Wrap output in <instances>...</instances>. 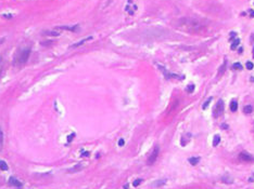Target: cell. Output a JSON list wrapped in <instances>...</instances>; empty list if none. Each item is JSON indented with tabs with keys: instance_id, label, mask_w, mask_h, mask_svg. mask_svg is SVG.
Here are the masks:
<instances>
[{
	"instance_id": "ba28073f",
	"label": "cell",
	"mask_w": 254,
	"mask_h": 189,
	"mask_svg": "<svg viewBox=\"0 0 254 189\" xmlns=\"http://www.w3.org/2000/svg\"><path fill=\"white\" fill-rule=\"evenodd\" d=\"M43 34L45 36H50V37H57L61 35V33H59L58 30H45L43 31Z\"/></svg>"
},
{
	"instance_id": "e0dca14e",
	"label": "cell",
	"mask_w": 254,
	"mask_h": 189,
	"mask_svg": "<svg viewBox=\"0 0 254 189\" xmlns=\"http://www.w3.org/2000/svg\"><path fill=\"white\" fill-rule=\"evenodd\" d=\"M212 99H213V97H212V96H211V97H209L208 99H206V102H205V103L203 104V106H202V109H204V110H205L206 108H208V107H209V105H210V103L212 102Z\"/></svg>"
},
{
	"instance_id": "5bb4252c",
	"label": "cell",
	"mask_w": 254,
	"mask_h": 189,
	"mask_svg": "<svg viewBox=\"0 0 254 189\" xmlns=\"http://www.w3.org/2000/svg\"><path fill=\"white\" fill-rule=\"evenodd\" d=\"M219 143H221V136H219V135H215V136H214V138H213V146L216 147Z\"/></svg>"
},
{
	"instance_id": "6da1fadb",
	"label": "cell",
	"mask_w": 254,
	"mask_h": 189,
	"mask_svg": "<svg viewBox=\"0 0 254 189\" xmlns=\"http://www.w3.org/2000/svg\"><path fill=\"white\" fill-rule=\"evenodd\" d=\"M177 26L187 33H199L205 26V21L197 17H182L177 22Z\"/></svg>"
},
{
	"instance_id": "603a6c76",
	"label": "cell",
	"mask_w": 254,
	"mask_h": 189,
	"mask_svg": "<svg viewBox=\"0 0 254 189\" xmlns=\"http://www.w3.org/2000/svg\"><path fill=\"white\" fill-rule=\"evenodd\" d=\"M245 67H247V69H249V70H251V69H253L254 65H253V63H251V62H248V63H247V64H245Z\"/></svg>"
},
{
	"instance_id": "d6a6232c",
	"label": "cell",
	"mask_w": 254,
	"mask_h": 189,
	"mask_svg": "<svg viewBox=\"0 0 254 189\" xmlns=\"http://www.w3.org/2000/svg\"><path fill=\"white\" fill-rule=\"evenodd\" d=\"M253 57H254V49H253Z\"/></svg>"
},
{
	"instance_id": "484cf974",
	"label": "cell",
	"mask_w": 254,
	"mask_h": 189,
	"mask_svg": "<svg viewBox=\"0 0 254 189\" xmlns=\"http://www.w3.org/2000/svg\"><path fill=\"white\" fill-rule=\"evenodd\" d=\"M124 144H125V141L123 140V138H121V140L119 141V146H123Z\"/></svg>"
},
{
	"instance_id": "5b68a950",
	"label": "cell",
	"mask_w": 254,
	"mask_h": 189,
	"mask_svg": "<svg viewBox=\"0 0 254 189\" xmlns=\"http://www.w3.org/2000/svg\"><path fill=\"white\" fill-rule=\"evenodd\" d=\"M239 159L241 161H245V162H251L254 161V157L249 154L248 153H240L239 154Z\"/></svg>"
},
{
	"instance_id": "ac0fdd59",
	"label": "cell",
	"mask_w": 254,
	"mask_h": 189,
	"mask_svg": "<svg viewBox=\"0 0 254 189\" xmlns=\"http://www.w3.org/2000/svg\"><path fill=\"white\" fill-rule=\"evenodd\" d=\"M223 182L231 184V183H232V177H231V176H229V175H225V176L223 177Z\"/></svg>"
},
{
	"instance_id": "ffe728a7",
	"label": "cell",
	"mask_w": 254,
	"mask_h": 189,
	"mask_svg": "<svg viewBox=\"0 0 254 189\" xmlns=\"http://www.w3.org/2000/svg\"><path fill=\"white\" fill-rule=\"evenodd\" d=\"M186 90H187L188 93H192V92L194 91V84H189V85H187Z\"/></svg>"
},
{
	"instance_id": "30bf717a",
	"label": "cell",
	"mask_w": 254,
	"mask_h": 189,
	"mask_svg": "<svg viewBox=\"0 0 254 189\" xmlns=\"http://www.w3.org/2000/svg\"><path fill=\"white\" fill-rule=\"evenodd\" d=\"M226 67H227V63H226V61H225V62H224V64H223L222 66L219 67V70H218V77H222V76L224 75L225 70H226Z\"/></svg>"
},
{
	"instance_id": "4dcf8cb0",
	"label": "cell",
	"mask_w": 254,
	"mask_h": 189,
	"mask_svg": "<svg viewBox=\"0 0 254 189\" xmlns=\"http://www.w3.org/2000/svg\"><path fill=\"white\" fill-rule=\"evenodd\" d=\"M235 36H236V33H234V31H232V33H230V37H231V38H232V37H235Z\"/></svg>"
},
{
	"instance_id": "1f68e13d",
	"label": "cell",
	"mask_w": 254,
	"mask_h": 189,
	"mask_svg": "<svg viewBox=\"0 0 254 189\" xmlns=\"http://www.w3.org/2000/svg\"><path fill=\"white\" fill-rule=\"evenodd\" d=\"M250 80H251V81H252V82L254 83V77H253V76H252V77H250Z\"/></svg>"
},
{
	"instance_id": "7c38bea8",
	"label": "cell",
	"mask_w": 254,
	"mask_h": 189,
	"mask_svg": "<svg viewBox=\"0 0 254 189\" xmlns=\"http://www.w3.org/2000/svg\"><path fill=\"white\" fill-rule=\"evenodd\" d=\"M243 112H244V114H247V115L252 114V112H253V107L250 106V105L244 106V107H243Z\"/></svg>"
},
{
	"instance_id": "44dd1931",
	"label": "cell",
	"mask_w": 254,
	"mask_h": 189,
	"mask_svg": "<svg viewBox=\"0 0 254 189\" xmlns=\"http://www.w3.org/2000/svg\"><path fill=\"white\" fill-rule=\"evenodd\" d=\"M83 169V165H76V166H74L73 169H71L70 170V172H76V171H79V170H82Z\"/></svg>"
},
{
	"instance_id": "4fadbf2b",
	"label": "cell",
	"mask_w": 254,
	"mask_h": 189,
	"mask_svg": "<svg viewBox=\"0 0 254 189\" xmlns=\"http://www.w3.org/2000/svg\"><path fill=\"white\" fill-rule=\"evenodd\" d=\"M8 169H9V166H8V164L6 163V161L0 160V170H1V171H7Z\"/></svg>"
},
{
	"instance_id": "4316f807",
	"label": "cell",
	"mask_w": 254,
	"mask_h": 189,
	"mask_svg": "<svg viewBox=\"0 0 254 189\" xmlns=\"http://www.w3.org/2000/svg\"><path fill=\"white\" fill-rule=\"evenodd\" d=\"M74 136H75V134H74V133H73V134H72V135H71V136H70V137H67V141H69V142H71V141H72V140H73V138H72V137H74Z\"/></svg>"
},
{
	"instance_id": "7402d4cb",
	"label": "cell",
	"mask_w": 254,
	"mask_h": 189,
	"mask_svg": "<svg viewBox=\"0 0 254 189\" xmlns=\"http://www.w3.org/2000/svg\"><path fill=\"white\" fill-rule=\"evenodd\" d=\"M2 144H3V132H2L1 128H0V148L2 147Z\"/></svg>"
},
{
	"instance_id": "52a82bcc",
	"label": "cell",
	"mask_w": 254,
	"mask_h": 189,
	"mask_svg": "<svg viewBox=\"0 0 254 189\" xmlns=\"http://www.w3.org/2000/svg\"><path fill=\"white\" fill-rule=\"evenodd\" d=\"M9 184H10V185H12V186H14V187H17V188L22 187V183H21L19 179L14 178V177H10V179H9Z\"/></svg>"
},
{
	"instance_id": "8fae6325",
	"label": "cell",
	"mask_w": 254,
	"mask_h": 189,
	"mask_svg": "<svg viewBox=\"0 0 254 189\" xmlns=\"http://www.w3.org/2000/svg\"><path fill=\"white\" fill-rule=\"evenodd\" d=\"M237 109H238V103H237V101H236V99H232V101H231V104H230V110H231L232 112H235V111H237Z\"/></svg>"
},
{
	"instance_id": "3957f363",
	"label": "cell",
	"mask_w": 254,
	"mask_h": 189,
	"mask_svg": "<svg viewBox=\"0 0 254 189\" xmlns=\"http://www.w3.org/2000/svg\"><path fill=\"white\" fill-rule=\"evenodd\" d=\"M223 112H224V102L222 99H219L213 109V116L215 118H218L223 115Z\"/></svg>"
},
{
	"instance_id": "f1b7e54d",
	"label": "cell",
	"mask_w": 254,
	"mask_h": 189,
	"mask_svg": "<svg viewBox=\"0 0 254 189\" xmlns=\"http://www.w3.org/2000/svg\"><path fill=\"white\" fill-rule=\"evenodd\" d=\"M250 15L252 17H254V11H253V10H251V11H250Z\"/></svg>"
},
{
	"instance_id": "d4e9b609",
	"label": "cell",
	"mask_w": 254,
	"mask_h": 189,
	"mask_svg": "<svg viewBox=\"0 0 254 189\" xmlns=\"http://www.w3.org/2000/svg\"><path fill=\"white\" fill-rule=\"evenodd\" d=\"M166 180H158V183L154 184V186H161V185H164L165 184Z\"/></svg>"
},
{
	"instance_id": "2e32d148",
	"label": "cell",
	"mask_w": 254,
	"mask_h": 189,
	"mask_svg": "<svg viewBox=\"0 0 254 189\" xmlns=\"http://www.w3.org/2000/svg\"><path fill=\"white\" fill-rule=\"evenodd\" d=\"M232 69H235V70H242L243 67H242V65L240 64V63H235V64L232 65Z\"/></svg>"
},
{
	"instance_id": "83f0119b",
	"label": "cell",
	"mask_w": 254,
	"mask_h": 189,
	"mask_svg": "<svg viewBox=\"0 0 254 189\" xmlns=\"http://www.w3.org/2000/svg\"><path fill=\"white\" fill-rule=\"evenodd\" d=\"M88 156H89V153H88V151H86V153L83 154V157H88Z\"/></svg>"
},
{
	"instance_id": "d6986e66",
	"label": "cell",
	"mask_w": 254,
	"mask_h": 189,
	"mask_svg": "<svg viewBox=\"0 0 254 189\" xmlns=\"http://www.w3.org/2000/svg\"><path fill=\"white\" fill-rule=\"evenodd\" d=\"M239 43H240V39H236V40H234V42H232V44H231V50L237 49V47L239 46Z\"/></svg>"
},
{
	"instance_id": "f546056e",
	"label": "cell",
	"mask_w": 254,
	"mask_h": 189,
	"mask_svg": "<svg viewBox=\"0 0 254 189\" xmlns=\"http://www.w3.org/2000/svg\"><path fill=\"white\" fill-rule=\"evenodd\" d=\"M222 128H223V129H228V125H227V124H223Z\"/></svg>"
},
{
	"instance_id": "9c48e42d",
	"label": "cell",
	"mask_w": 254,
	"mask_h": 189,
	"mask_svg": "<svg viewBox=\"0 0 254 189\" xmlns=\"http://www.w3.org/2000/svg\"><path fill=\"white\" fill-rule=\"evenodd\" d=\"M92 39V37H88V38H85V39H83V40H80L79 42H77V43H75V44H73L71 48H77V47H79V46H82V44H84L85 42H87L88 40H91Z\"/></svg>"
},
{
	"instance_id": "9a60e30c",
	"label": "cell",
	"mask_w": 254,
	"mask_h": 189,
	"mask_svg": "<svg viewBox=\"0 0 254 189\" xmlns=\"http://www.w3.org/2000/svg\"><path fill=\"white\" fill-rule=\"evenodd\" d=\"M200 161V158H189V162L191 165H197Z\"/></svg>"
},
{
	"instance_id": "277c9868",
	"label": "cell",
	"mask_w": 254,
	"mask_h": 189,
	"mask_svg": "<svg viewBox=\"0 0 254 189\" xmlns=\"http://www.w3.org/2000/svg\"><path fill=\"white\" fill-rule=\"evenodd\" d=\"M159 153H160V147L159 146H154L152 153L150 154V156H149V158H148V164L149 165H152L154 162H155V160L158 159Z\"/></svg>"
},
{
	"instance_id": "7a4b0ae2",
	"label": "cell",
	"mask_w": 254,
	"mask_h": 189,
	"mask_svg": "<svg viewBox=\"0 0 254 189\" xmlns=\"http://www.w3.org/2000/svg\"><path fill=\"white\" fill-rule=\"evenodd\" d=\"M30 55V49L22 50L21 52H19L17 56L15 57V63H16V64H24V63L27 62Z\"/></svg>"
},
{
	"instance_id": "8992f818",
	"label": "cell",
	"mask_w": 254,
	"mask_h": 189,
	"mask_svg": "<svg viewBox=\"0 0 254 189\" xmlns=\"http://www.w3.org/2000/svg\"><path fill=\"white\" fill-rule=\"evenodd\" d=\"M78 25H73V26H58L57 29H61V30H70V31H77L78 30Z\"/></svg>"
},
{
	"instance_id": "cb8c5ba5",
	"label": "cell",
	"mask_w": 254,
	"mask_h": 189,
	"mask_svg": "<svg viewBox=\"0 0 254 189\" xmlns=\"http://www.w3.org/2000/svg\"><path fill=\"white\" fill-rule=\"evenodd\" d=\"M141 182H142V179H140V178H138V179H136L135 182L133 183V186H134V187H137L138 185H140V184H141Z\"/></svg>"
}]
</instances>
